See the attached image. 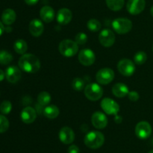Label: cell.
I'll use <instances>...</instances> for the list:
<instances>
[{"label": "cell", "instance_id": "6da1fadb", "mask_svg": "<svg viewBox=\"0 0 153 153\" xmlns=\"http://www.w3.org/2000/svg\"><path fill=\"white\" fill-rule=\"evenodd\" d=\"M21 70L27 73L34 74L38 71L40 68V62L39 58L33 54H23L18 62Z\"/></svg>", "mask_w": 153, "mask_h": 153}, {"label": "cell", "instance_id": "7a4b0ae2", "mask_svg": "<svg viewBox=\"0 0 153 153\" xmlns=\"http://www.w3.org/2000/svg\"><path fill=\"white\" fill-rule=\"evenodd\" d=\"M84 142L88 148L97 149L103 145L105 142V136L101 132L93 130L87 134L84 139Z\"/></svg>", "mask_w": 153, "mask_h": 153}, {"label": "cell", "instance_id": "3957f363", "mask_svg": "<svg viewBox=\"0 0 153 153\" xmlns=\"http://www.w3.org/2000/svg\"><path fill=\"white\" fill-rule=\"evenodd\" d=\"M60 53L66 57H72L76 55L79 50V46L76 41L65 39L61 41L58 46Z\"/></svg>", "mask_w": 153, "mask_h": 153}, {"label": "cell", "instance_id": "277c9868", "mask_svg": "<svg viewBox=\"0 0 153 153\" xmlns=\"http://www.w3.org/2000/svg\"><path fill=\"white\" fill-rule=\"evenodd\" d=\"M112 27L120 34L129 32L132 28V22L127 18H117L112 22Z\"/></svg>", "mask_w": 153, "mask_h": 153}, {"label": "cell", "instance_id": "5b68a950", "mask_svg": "<svg viewBox=\"0 0 153 153\" xmlns=\"http://www.w3.org/2000/svg\"><path fill=\"white\" fill-rule=\"evenodd\" d=\"M85 94L89 100L96 101L102 98L103 94V89L99 84L92 82L86 86L85 88Z\"/></svg>", "mask_w": 153, "mask_h": 153}, {"label": "cell", "instance_id": "8992f818", "mask_svg": "<svg viewBox=\"0 0 153 153\" xmlns=\"http://www.w3.org/2000/svg\"><path fill=\"white\" fill-rule=\"evenodd\" d=\"M117 69L123 76H130L135 71V64L128 58H123L118 62Z\"/></svg>", "mask_w": 153, "mask_h": 153}, {"label": "cell", "instance_id": "52a82bcc", "mask_svg": "<svg viewBox=\"0 0 153 153\" xmlns=\"http://www.w3.org/2000/svg\"><path fill=\"white\" fill-rule=\"evenodd\" d=\"M114 78V72L112 69L108 68H102L99 70L96 75L97 81L100 84L106 85L111 82Z\"/></svg>", "mask_w": 153, "mask_h": 153}, {"label": "cell", "instance_id": "ba28073f", "mask_svg": "<svg viewBox=\"0 0 153 153\" xmlns=\"http://www.w3.org/2000/svg\"><path fill=\"white\" fill-rule=\"evenodd\" d=\"M101 107L108 115H117L120 106L114 100L109 98H104L101 101Z\"/></svg>", "mask_w": 153, "mask_h": 153}, {"label": "cell", "instance_id": "9c48e42d", "mask_svg": "<svg viewBox=\"0 0 153 153\" xmlns=\"http://www.w3.org/2000/svg\"><path fill=\"white\" fill-rule=\"evenodd\" d=\"M152 134V127L147 122L142 121L137 124L135 127V134L141 140L147 139Z\"/></svg>", "mask_w": 153, "mask_h": 153}, {"label": "cell", "instance_id": "30bf717a", "mask_svg": "<svg viewBox=\"0 0 153 153\" xmlns=\"http://www.w3.org/2000/svg\"><path fill=\"white\" fill-rule=\"evenodd\" d=\"M99 40L100 44L105 47H110L114 44L115 35L113 32L108 28L102 30L99 35Z\"/></svg>", "mask_w": 153, "mask_h": 153}, {"label": "cell", "instance_id": "8fae6325", "mask_svg": "<svg viewBox=\"0 0 153 153\" xmlns=\"http://www.w3.org/2000/svg\"><path fill=\"white\" fill-rule=\"evenodd\" d=\"M145 0H128L126 4L127 10L132 15H137L141 13L145 8Z\"/></svg>", "mask_w": 153, "mask_h": 153}, {"label": "cell", "instance_id": "7c38bea8", "mask_svg": "<svg viewBox=\"0 0 153 153\" xmlns=\"http://www.w3.org/2000/svg\"><path fill=\"white\" fill-rule=\"evenodd\" d=\"M79 60L82 64L85 66H91L96 60L94 52L90 49H84L79 52Z\"/></svg>", "mask_w": 153, "mask_h": 153}, {"label": "cell", "instance_id": "4fadbf2b", "mask_svg": "<svg viewBox=\"0 0 153 153\" xmlns=\"http://www.w3.org/2000/svg\"><path fill=\"white\" fill-rule=\"evenodd\" d=\"M91 122L96 128H105L108 124L107 117L103 112L97 111L93 114L92 118H91Z\"/></svg>", "mask_w": 153, "mask_h": 153}, {"label": "cell", "instance_id": "5bb4252c", "mask_svg": "<svg viewBox=\"0 0 153 153\" xmlns=\"http://www.w3.org/2000/svg\"><path fill=\"white\" fill-rule=\"evenodd\" d=\"M22 74L19 68L16 66H10L6 69L5 77L10 83H16L20 80Z\"/></svg>", "mask_w": 153, "mask_h": 153}, {"label": "cell", "instance_id": "9a60e30c", "mask_svg": "<svg viewBox=\"0 0 153 153\" xmlns=\"http://www.w3.org/2000/svg\"><path fill=\"white\" fill-rule=\"evenodd\" d=\"M58 136L64 144H71L75 140V134L73 129L69 127H64L60 130Z\"/></svg>", "mask_w": 153, "mask_h": 153}, {"label": "cell", "instance_id": "2e32d148", "mask_svg": "<svg viewBox=\"0 0 153 153\" xmlns=\"http://www.w3.org/2000/svg\"><path fill=\"white\" fill-rule=\"evenodd\" d=\"M36 110L31 106H25L22 110L20 117L22 121L25 124H31L34 122L37 117Z\"/></svg>", "mask_w": 153, "mask_h": 153}, {"label": "cell", "instance_id": "e0dca14e", "mask_svg": "<svg viewBox=\"0 0 153 153\" xmlns=\"http://www.w3.org/2000/svg\"><path fill=\"white\" fill-rule=\"evenodd\" d=\"M28 29L31 35L34 37H39L43 34L44 26H43V22L40 20L34 19L30 22Z\"/></svg>", "mask_w": 153, "mask_h": 153}, {"label": "cell", "instance_id": "ac0fdd59", "mask_svg": "<svg viewBox=\"0 0 153 153\" xmlns=\"http://www.w3.org/2000/svg\"><path fill=\"white\" fill-rule=\"evenodd\" d=\"M72 16V12L70 9L68 8H61L60 9L57 14V21L58 23L61 24V25H67L69 22L71 21Z\"/></svg>", "mask_w": 153, "mask_h": 153}, {"label": "cell", "instance_id": "d6986e66", "mask_svg": "<svg viewBox=\"0 0 153 153\" xmlns=\"http://www.w3.org/2000/svg\"><path fill=\"white\" fill-rule=\"evenodd\" d=\"M40 16L45 22H51L55 17L54 9L50 6H43L40 10Z\"/></svg>", "mask_w": 153, "mask_h": 153}, {"label": "cell", "instance_id": "ffe728a7", "mask_svg": "<svg viewBox=\"0 0 153 153\" xmlns=\"http://www.w3.org/2000/svg\"><path fill=\"white\" fill-rule=\"evenodd\" d=\"M112 92L116 97L123 98L128 95L129 90L126 85L122 83V82H118V83L114 85L113 88H112Z\"/></svg>", "mask_w": 153, "mask_h": 153}, {"label": "cell", "instance_id": "44dd1931", "mask_svg": "<svg viewBox=\"0 0 153 153\" xmlns=\"http://www.w3.org/2000/svg\"><path fill=\"white\" fill-rule=\"evenodd\" d=\"M16 13L13 9H5L1 14V20H2L3 23L7 26L13 24L16 20Z\"/></svg>", "mask_w": 153, "mask_h": 153}, {"label": "cell", "instance_id": "7402d4cb", "mask_svg": "<svg viewBox=\"0 0 153 153\" xmlns=\"http://www.w3.org/2000/svg\"><path fill=\"white\" fill-rule=\"evenodd\" d=\"M60 113V110L58 107L55 105H49V106H46L43 110V115L48 118L53 119V118H57Z\"/></svg>", "mask_w": 153, "mask_h": 153}, {"label": "cell", "instance_id": "603a6c76", "mask_svg": "<svg viewBox=\"0 0 153 153\" xmlns=\"http://www.w3.org/2000/svg\"><path fill=\"white\" fill-rule=\"evenodd\" d=\"M13 49H14L15 52H17L18 54L23 55L28 50V45L23 39H19L15 41L14 44H13Z\"/></svg>", "mask_w": 153, "mask_h": 153}, {"label": "cell", "instance_id": "cb8c5ba5", "mask_svg": "<svg viewBox=\"0 0 153 153\" xmlns=\"http://www.w3.org/2000/svg\"><path fill=\"white\" fill-rule=\"evenodd\" d=\"M106 4L111 10L117 11L123 7L124 0H106Z\"/></svg>", "mask_w": 153, "mask_h": 153}, {"label": "cell", "instance_id": "d4e9b609", "mask_svg": "<svg viewBox=\"0 0 153 153\" xmlns=\"http://www.w3.org/2000/svg\"><path fill=\"white\" fill-rule=\"evenodd\" d=\"M51 95L47 92H42L37 96V102L42 106H45L49 104L51 101Z\"/></svg>", "mask_w": 153, "mask_h": 153}, {"label": "cell", "instance_id": "484cf974", "mask_svg": "<svg viewBox=\"0 0 153 153\" xmlns=\"http://www.w3.org/2000/svg\"><path fill=\"white\" fill-rule=\"evenodd\" d=\"M13 60V56L9 52L6 50L0 51V64H8Z\"/></svg>", "mask_w": 153, "mask_h": 153}, {"label": "cell", "instance_id": "4316f807", "mask_svg": "<svg viewBox=\"0 0 153 153\" xmlns=\"http://www.w3.org/2000/svg\"><path fill=\"white\" fill-rule=\"evenodd\" d=\"M146 59H147V55L143 51H139L134 56V63L136 64H138V65H141V64H144L146 62Z\"/></svg>", "mask_w": 153, "mask_h": 153}, {"label": "cell", "instance_id": "83f0119b", "mask_svg": "<svg viewBox=\"0 0 153 153\" xmlns=\"http://www.w3.org/2000/svg\"><path fill=\"white\" fill-rule=\"evenodd\" d=\"M85 81L81 77H76L72 81V87L76 91H82L85 88Z\"/></svg>", "mask_w": 153, "mask_h": 153}, {"label": "cell", "instance_id": "f1b7e54d", "mask_svg": "<svg viewBox=\"0 0 153 153\" xmlns=\"http://www.w3.org/2000/svg\"><path fill=\"white\" fill-rule=\"evenodd\" d=\"M87 26H88V29L91 30L92 32H98L101 29L102 25L99 20L96 19H91L88 20V23H87Z\"/></svg>", "mask_w": 153, "mask_h": 153}, {"label": "cell", "instance_id": "f546056e", "mask_svg": "<svg viewBox=\"0 0 153 153\" xmlns=\"http://www.w3.org/2000/svg\"><path fill=\"white\" fill-rule=\"evenodd\" d=\"M12 110V104L9 100H4L0 105V111L2 114L7 115Z\"/></svg>", "mask_w": 153, "mask_h": 153}, {"label": "cell", "instance_id": "4dcf8cb0", "mask_svg": "<svg viewBox=\"0 0 153 153\" xmlns=\"http://www.w3.org/2000/svg\"><path fill=\"white\" fill-rule=\"evenodd\" d=\"M9 128V121L4 116L0 115V133L7 131Z\"/></svg>", "mask_w": 153, "mask_h": 153}, {"label": "cell", "instance_id": "1f68e13d", "mask_svg": "<svg viewBox=\"0 0 153 153\" xmlns=\"http://www.w3.org/2000/svg\"><path fill=\"white\" fill-rule=\"evenodd\" d=\"M87 40H88V36H87V34H85V33L79 32L76 35V37H75V41L76 42L77 44H85L87 42Z\"/></svg>", "mask_w": 153, "mask_h": 153}, {"label": "cell", "instance_id": "d6a6232c", "mask_svg": "<svg viewBox=\"0 0 153 153\" xmlns=\"http://www.w3.org/2000/svg\"><path fill=\"white\" fill-rule=\"evenodd\" d=\"M128 95V98H129V100H131V101H137V100H139V98H140L138 93L135 91L129 92Z\"/></svg>", "mask_w": 153, "mask_h": 153}, {"label": "cell", "instance_id": "836d02e7", "mask_svg": "<svg viewBox=\"0 0 153 153\" xmlns=\"http://www.w3.org/2000/svg\"><path fill=\"white\" fill-rule=\"evenodd\" d=\"M79 148L76 145H71L67 150V153H79Z\"/></svg>", "mask_w": 153, "mask_h": 153}, {"label": "cell", "instance_id": "e575fe53", "mask_svg": "<svg viewBox=\"0 0 153 153\" xmlns=\"http://www.w3.org/2000/svg\"><path fill=\"white\" fill-rule=\"evenodd\" d=\"M24 1L28 5H34V4H37L39 0H24Z\"/></svg>", "mask_w": 153, "mask_h": 153}, {"label": "cell", "instance_id": "d590c367", "mask_svg": "<svg viewBox=\"0 0 153 153\" xmlns=\"http://www.w3.org/2000/svg\"><path fill=\"white\" fill-rule=\"evenodd\" d=\"M114 120H115V122H116V123L120 124V123L122 122V117L120 116H118V115H116Z\"/></svg>", "mask_w": 153, "mask_h": 153}, {"label": "cell", "instance_id": "8d00e7d4", "mask_svg": "<svg viewBox=\"0 0 153 153\" xmlns=\"http://www.w3.org/2000/svg\"><path fill=\"white\" fill-rule=\"evenodd\" d=\"M5 77V73L0 69V81H2Z\"/></svg>", "mask_w": 153, "mask_h": 153}, {"label": "cell", "instance_id": "74e56055", "mask_svg": "<svg viewBox=\"0 0 153 153\" xmlns=\"http://www.w3.org/2000/svg\"><path fill=\"white\" fill-rule=\"evenodd\" d=\"M4 26H3L2 22L0 21V36L2 34V33L4 32Z\"/></svg>", "mask_w": 153, "mask_h": 153}, {"label": "cell", "instance_id": "f35d334b", "mask_svg": "<svg viewBox=\"0 0 153 153\" xmlns=\"http://www.w3.org/2000/svg\"><path fill=\"white\" fill-rule=\"evenodd\" d=\"M4 30H5L6 32H10V31H11V28L8 26V27H7V28H4Z\"/></svg>", "mask_w": 153, "mask_h": 153}, {"label": "cell", "instance_id": "ab89813d", "mask_svg": "<svg viewBox=\"0 0 153 153\" xmlns=\"http://www.w3.org/2000/svg\"><path fill=\"white\" fill-rule=\"evenodd\" d=\"M150 13H151V15H152V16H153V5H152V7L151 8V9H150Z\"/></svg>", "mask_w": 153, "mask_h": 153}, {"label": "cell", "instance_id": "60d3db41", "mask_svg": "<svg viewBox=\"0 0 153 153\" xmlns=\"http://www.w3.org/2000/svg\"><path fill=\"white\" fill-rule=\"evenodd\" d=\"M149 153H153V149L152 150H151V151L150 152H149Z\"/></svg>", "mask_w": 153, "mask_h": 153}, {"label": "cell", "instance_id": "b9f144b4", "mask_svg": "<svg viewBox=\"0 0 153 153\" xmlns=\"http://www.w3.org/2000/svg\"><path fill=\"white\" fill-rule=\"evenodd\" d=\"M152 50H153V46H152Z\"/></svg>", "mask_w": 153, "mask_h": 153}, {"label": "cell", "instance_id": "7bdbcfd3", "mask_svg": "<svg viewBox=\"0 0 153 153\" xmlns=\"http://www.w3.org/2000/svg\"><path fill=\"white\" fill-rule=\"evenodd\" d=\"M152 142H153V140H152Z\"/></svg>", "mask_w": 153, "mask_h": 153}]
</instances>
